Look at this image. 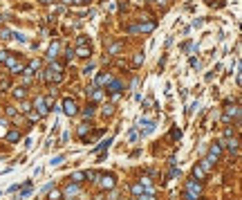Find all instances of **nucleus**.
<instances>
[{"label": "nucleus", "mask_w": 242, "mask_h": 200, "mask_svg": "<svg viewBox=\"0 0 242 200\" xmlns=\"http://www.w3.org/2000/svg\"><path fill=\"white\" fill-rule=\"evenodd\" d=\"M63 112H65V115H70V117H74L76 112H79V110H76V103H74V99H70V97H67V99H63Z\"/></svg>", "instance_id": "obj_1"}, {"label": "nucleus", "mask_w": 242, "mask_h": 200, "mask_svg": "<svg viewBox=\"0 0 242 200\" xmlns=\"http://www.w3.org/2000/svg\"><path fill=\"white\" fill-rule=\"evenodd\" d=\"M5 63L9 65V70H11L14 74H18V72H23V70H25V63H20V61L11 59V56H7V61H5Z\"/></svg>", "instance_id": "obj_2"}, {"label": "nucleus", "mask_w": 242, "mask_h": 200, "mask_svg": "<svg viewBox=\"0 0 242 200\" xmlns=\"http://www.w3.org/2000/svg\"><path fill=\"white\" fill-rule=\"evenodd\" d=\"M155 30V23H143V25H139V27H130V32H143V34H148V32H152Z\"/></svg>", "instance_id": "obj_3"}, {"label": "nucleus", "mask_w": 242, "mask_h": 200, "mask_svg": "<svg viewBox=\"0 0 242 200\" xmlns=\"http://www.w3.org/2000/svg\"><path fill=\"white\" fill-rule=\"evenodd\" d=\"M47 110H50V108H47L45 103H43V97H38V99H36V112H38L41 117H45V115H47Z\"/></svg>", "instance_id": "obj_4"}, {"label": "nucleus", "mask_w": 242, "mask_h": 200, "mask_svg": "<svg viewBox=\"0 0 242 200\" xmlns=\"http://www.w3.org/2000/svg\"><path fill=\"white\" fill-rule=\"evenodd\" d=\"M188 196L193 200H195V196H200V184L195 182V180H191V182H188Z\"/></svg>", "instance_id": "obj_5"}, {"label": "nucleus", "mask_w": 242, "mask_h": 200, "mask_svg": "<svg viewBox=\"0 0 242 200\" xmlns=\"http://www.w3.org/2000/svg\"><path fill=\"white\" fill-rule=\"evenodd\" d=\"M59 50H61V45H59V43H52V45H50V50H47V59L54 61V59H56V54H59Z\"/></svg>", "instance_id": "obj_6"}, {"label": "nucleus", "mask_w": 242, "mask_h": 200, "mask_svg": "<svg viewBox=\"0 0 242 200\" xmlns=\"http://www.w3.org/2000/svg\"><path fill=\"white\" fill-rule=\"evenodd\" d=\"M74 56H79V59H90V47H85V45H81L79 50L74 52Z\"/></svg>", "instance_id": "obj_7"}, {"label": "nucleus", "mask_w": 242, "mask_h": 200, "mask_svg": "<svg viewBox=\"0 0 242 200\" xmlns=\"http://www.w3.org/2000/svg\"><path fill=\"white\" fill-rule=\"evenodd\" d=\"M119 90H121V83H119V81H112V83H110V88H108V92H112V94H114V99L119 97Z\"/></svg>", "instance_id": "obj_8"}, {"label": "nucleus", "mask_w": 242, "mask_h": 200, "mask_svg": "<svg viewBox=\"0 0 242 200\" xmlns=\"http://www.w3.org/2000/svg\"><path fill=\"white\" fill-rule=\"evenodd\" d=\"M5 135H7V139L11 142V144H16V142L20 139V133H18V130H9V133H5Z\"/></svg>", "instance_id": "obj_9"}, {"label": "nucleus", "mask_w": 242, "mask_h": 200, "mask_svg": "<svg viewBox=\"0 0 242 200\" xmlns=\"http://www.w3.org/2000/svg\"><path fill=\"white\" fill-rule=\"evenodd\" d=\"M90 94H92V101H94V103L103 99V90H99V88H92V92H90Z\"/></svg>", "instance_id": "obj_10"}, {"label": "nucleus", "mask_w": 242, "mask_h": 200, "mask_svg": "<svg viewBox=\"0 0 242 200\" xmlns=\"http://www.w3.org/2000/svg\"><path fill=\"white\" fill-rule=\"evenodd\" d=\"M110 81V74L108 72H101L99 77H96V85H103V83H108Z\"/></svg>", "instance_id": "obj_11"}, {"label": "nucleus", "mask_w": 242, "mask_h": 200, "mask_svg": "<svg viewBox=\"0 0 242 200\" xmlns=\"http://www.w3.org/2000/svg\"><path fill=\"white\" fill-rule=\"evenodd\" d=\"M193 178H195V180H202V178H204V169H202V166H195V169H193Z\"/></svg>", "instance_id": "obj_12"}, {"label": "nucleus", "mask_w": 242, "mask_h": 200, "mask_svg": "<svg viewBox=\"0 0 242 200\" xmlns=\"http://www.w3.org/2000/svg\"><path fill=\"white\" fill-rule=\"evenodd\" d=\"M141 63H143V54L139 52V54H134V59H132V65H134V68H139Z\"/></svg>", "instance_id": "obj_13"}, {"label": "nucleus", "mask_w": 242, "mask_h": 200, "mask_svg": "<svg viewBox=\"0 0 242 200\" xmlns=\"http://www.w3.org/2000/svg\"><path fill=\"white\" fill-rule=\"evenodd\" d=\"M101 184H103V187H108V189H112V187H114V180H112L110 175H108V178H101Z\"/></svg>", "instance_id": "obj_14"}, {"label": "nucleus", "mask_w": 242, "mask_h": 200, "mask_svg": "<svg viewBox=\"0 0 242 200\" xmlns=\"http://www.w3.org/2000/svg\"><path fill=\"white\" fill-rule=\"evenodd\" d=\"M112 112H114V106H112V103H105V106H103V115H105V117H110Z\"/></svg>", "instance_id": "obj_15"}, {"label": "nucleus", "mask_w": 242, "mask_h": 200, "mask_svg": "<svg viewBox=\"0 0 242 200\" xmlns=\"http://www.w3.org/2000/svg\"><path fill=\"white\" fill-rule=\"evenodd\" d=\"M65 193H67V196H74V193H79V187H76V184L67 187V189H65Z\"/></svg>", "instance_id": "obj_16"}, {"label": "nucleus", "mask_w": 242, "mask_h": 200, "mask_svg": "<svg viewBox=\"0 0 242 200\" xmlns=\"http://www.w3.org/2000/svg\"><path fill=\"white\" fill-rule=\"evenodd\" d=\"M14 97L23 99V97H25V88H14Z\"/></svg>", "instance_id": "obj_17"}, {"label": "nucleus", "mask_w": 242, "mask_h": 200, "mask_svg": "<svg viewBox=\"0 0 242 200\" xmlns=\"http://www.w3.org/2000/svg\"><path fill=\"white\" fill-rule=\"evenodd\" d=\"M85 41H88V39H85V34H79V36H76V45H85Z\"/></svg>", "instance_id": "obj_18"}, {"label": "nucleus", "mask_w": 242, "mask_h": 200, "mask_svg": "<svg viewBox=\"0 0 242 200\" xmlns=\"http://www.w3.org/2000/svg\"><path fill=\"white\" fill-rule=\"evenodd\" d=\"M119 50H121V43H114V45H112V47H110V54H112V56H114V54H117V52H119Z\"/></svg>", "instance_id": "obj_19"}, {"label": "nucleus", "mask_w": 242, "mask_h": 200, "mask_svg": "<svg viewBox=\"0 0 242 200\" xmlns=\"http://www.w3.org/2000/svg\"><path fill=\"white\" fill-rule=\"evenodd\" d=\"M132 193H134V196L143 193V187H141V184H134V187H132Z\"/></svg>", "instance_id": "obj_20"}, {"label": "nucleus", "mask_w": 242, "mask_h": 200, "mask_svg": "<svg viewBox=\"0 0 242 200\" xmlns=\"http://www.w3.org/2000/svg\"><path fill=\"white\" fill-rule=\"evenodd\" d=\"M27 117H29L32 121H38V119H41V115H38V112H34V110H32V112H27Z\"/></svg>", "instance_id": "obj_21"}, {"label": "nucleus", "mask_w": 242, "mask_h": 200, "mask_svg": "<svg viewBox=\"0 0 242 200\" xmlns=\"http://www.w3.org/2000/svg\"><path fill=\"white\" fill-rule=\"evenodd\" d=\"M5 126H7V121H5V119H0V135H5V133H7V128H5Z\"/></svg>", "instance_id": "obj_22"}, {"label": "nucleus", "mask_w": 242, "mask_h": 200, "mask_svg": "<svg viewBox=\"0 0 242 200\" xmlns=\"http://www.w3.org/2000/svg\"><path fill=\"white\" fill-rule=\"evenodd\" d=\"M227 146H229L231 151H235V153H238V142H235V139H233V142H229V144H227Z\"/></svg>", "instance_id": "obj_23"}, {"label": "nucleus", "mask_w": 242, "mask_h": 200, "mask_svg": "<svg viewBox=\"0 0 242 200\" xmlns=\"http://www.w3.org/2000/svg\"><path fill=\"white\" fill-rule=\"evenodd\" d=\"M7 56H9V52H5V50H0V63H5V61H7Z\"/></svg>", "instance_id": "obj_24"}, {"label": "nucleus", "mask_w": 242, "mask_h": 200, "mask_svg": "<svg viewBox=\"0 0 242 200\" xmlns=\"http://www.w3.org/2000/svg\"><path fill=\"white\" fill-rule=\"evenodd\" d=\"M92 70H94V65H92V63H88V65H85V68H83V74H90Z\"/></svg>", "instance_id": "obj_25"}, {"label": "nucleus", "mask_w": 242, "mask_h": 200, "mask_svg": "<svg viewBox=\"0 0 242 200\" xmlns=\"http://www.w3.org/2000/svg\"><path fill=\"white\" fill-rule=\"evenodd\" d=\"M61 162H63V155H56V157L52 160V166H56V164H61Z\"/></svg>", "instance_id": "obj_26"}, {"label": "nucleus", "mask_w": 242, "mask_h": 200, "mask_svg": "<svg viewBox=\"0 0 242 200\" xmlns=\"http://www.w3.org/2000/svg\"><path fill=\"white\" fill-rule=\"evenodd\" d=\"M83 178H85L83 173H74V175H72V180H74V182H81V180H83Z\"/></svg>", "instance_id": "obj_27"}, {"label": "nucleus", "mask_w": 242, "mask_h": 200, "mask_svg": "<svg viewBox=\"0 0 242 200\" xmlns=\"http://www.w3.org/2000/svg\"><path fill=\"white\" fill-rule=\"evenodd\" d=\"M59 198H61V191H52L50 193V200H59Z\"/></svg>", "instance_id": "obj_28"}, {"label": "nucleus", "mask_w": 242, "mask_h": 200, "mask_svg": "<svg viewBox=\"0 0 242 200\" xmlns=\"http://www.w3.org/2000/svg\"><path fill=\"white\" fill-rule=\"evenodd\" d=\"M179 135H182L179 128H173V130H170V137H179Z\"/></svg>", "instance_id": "obj_29"}, {"label": "nucleus", "mask_w": 242, "mask_h": 200, "mask_svg": "<svg viewBox=\"0 0 242 200\" xmlns=\"http://www.w3.org/2000/svg\"><path fill=\"white\" fill-rule=\"evenodd\" d=\"M108 144H110V139H105V142H101V146L96 148V151H103V148H108Z\"/></svg>", "instance_id": "obj_30"}, {"label": "nucleus", "mask_w": 242, "mask_h": 200, "mask_svg": "<svg viewBox=\"0 0 242 200\" xmlns=\"http://www.w3.org/2000/svg\"><path fill=\"white\" fill-rule=\"evenodd\" d=\"M70 2H74V5H88L90 0H70Z\"/></svg>", "instance_id": "obj_31"}, {"label": "nucleus", "mask_w": 242, "mask_h": 200, "mask_svg": "<svg viewBox=\"0 0 242 200\" xmlns=\"http://www.w3.org/2000/svg\"><path fill=\"white\" fill-rule=\"evenodd\" d=\"M0 88H9V79H2V81H0Z\"/></svg>", "instance_id": "obj_32"}, {"label": "nucleus", "mask_w": 242, "mask_h": 200, "mask_svg": "<svg viewBox=\"0 0 242 200\" xmlns=\"http://www.w3.org/2000/svg\"><path fill=\"white\" fill-rule=\"evenodd\" d=\"M139 200H152V196H150V193H141V198H139Z\"/></svg>", "instance_id": "obj_33"}, {"label": "nucleus", "mask_w": 242, "mask_h": 200, "mask_svg": "<svg viewBox=\"0 0 242 200\" xmlns=\"http://www.w3.org/2000/svg\"><path fill=\"white\" fill-rule=\"evenodd\" d=\"M41 2H45V5H47V2H52V0H41Z\"/></svg>", "instance_id": "obj_34"}, {"label": "nucleus", "mask_w": 242, "mask_h": 200, "mask_svg": "<svg viewBox=\"0 0 242 200\" xmlns=\"http://www.w3.org/2000/svg\"><path fill=\"white\" fill-rule=\"evenodd\" d=\"M0 20H2V16H0Z\"/></svg>", "instance_id": "obj_35"}, {"label": "nucleus", "mask_w": 242, "mask_h": 200, "mask_svg": "<svg viewBox=\"0 0 242 200\" xmlns=\"http://www.w3.org/2000/svg\"><path fill=\"white\" fill-rule=\"evenodd\" d=\"M184 200H188V198H184Z\"/></svg>", "instance_id": "obj_36"}, {"label": "nucleus", "mask_w": 242, "mask_h": 200, "mask_svg": "<svg viewBox=\"0 0 242 200\" xmlns=\"http://www.w3.org/2000/svg\"><path fill=\"white\" fill-rule=\"evenodd\" d=\"M206 2H209V0H206Z\"/></svg>", "instance_id": "obj_37"}]
</instances>
